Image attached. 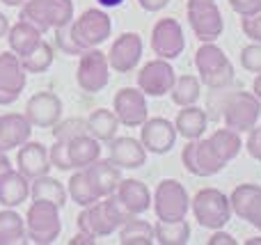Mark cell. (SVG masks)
Wrapping results in <instances>:
<instances>
[{"instance_id": "6da1fadb", "label": "cell", "mask_w": 261, "mask_h": 245, "mask_svg": "<svg viewBox=\"0 0 261 245\" xmlns=\"http://www.w3.org/2000/svg\"><path fill=\"white\" fill-rule=\"evenodd\" d=\"M113 32L110 16L101 9H85L78 18L62 28H55V44L64 55H83L90 48H99Z\"/></svg>"}, {"instance_id": "7a4b0ae2", "label": "cell", "mask_w": 261, "mask_h": 245, "mask_svg": "<svg viewBox=\"0 0 261 245\" xmlns=\"http://www.w3.org/2000/svg\"><path fill=\"white\" fill-rule=\"evenodd\" d=\"M128 218L130 213L119 204L117 195H108L90 206H83V211L76 215V225L81 232H90L96 238H103L117 232Z\"/></svg>"}, {"instance_id": "3957f363", "label": "cell", "mask_w": 261, "mask_h": 245, "mask_svg": "<svg viewBox=\"0 0 261 245\" xmlns=\"http://www.w3.org/2000/svg\"><path fill=\"white\" fill-rule=\"evenodd\" d=\"M195 67H197L199 80L211 90H225L234 80V67L225 50L218 48L213 41H204L195 53Z\"/></svg>"}, {"instance_id": "277c9868", "label": "cell", "mask_w": 261, "mask_h": 245, "mask_svg": "<svg viewBox=\"0 0 261 245\" xmlns=\"http://www.w3.org/2000/svg\"><path fill=\"white\" fill-rule=\"evenodd\" d=\"M190 209L199 227L211 229V232L222 229L231 218L229 197L218 188H202L199 193H195V197L190 200Z\"/></svg>"}, {"instance_id": "5b68a950", "label": "cell", "mask_w": 261, "mask_h": 245, "mask_svg": "<svg viewBox=\"0 0 261 245\" xmlns=\"http://www.w3.org/2000/svg\"><path fill=\"white\" fill-rule=\"evenodd\" d=\"M18 18L32 23L41 32L55 30V28H62L67 23H71L73 3L71 0H25Z\"/></svg>"}, {"instance_id": "8992f818", "label": "cell", "mask_w": 261, "mask_h": 245, "mask_svg": "<svg viewBox=\"0 0 261 245\" xmlns=\"http://www.w3.org/2000/svg\"><path fill=\"white\" fill-rule=\"evenodd\" d=\"M25 232L28 241L37 245H50L62 232V223H60V206L53 202H41L32 200L30 209H28L25 218Z\"/></svg>"}, {"instance_id": "52a82bcc", "label": "cell", "mask_w": 261, "mask_h": 245, "mask_svg": "<svg viewBox=\"0 0 261 245\" xmlns=\"http://www.w3.org/2000/svg\"><path fill=\"white\" fill-rule=\"evenodd\" d=\"M151 206L156 220H165V223L184 220L190 211L188 190L176 179H163L156 186V195L151 197Z\"/></svg>"}, {"instance_id": "ba28073f", "label": "cell", "mask_w": 261, "mask_h": 245, "mask_svg": "<svg viewBox=\"0 0 261 245\" xmlns=\"http://www.w3.org/2000/svg\"><path fill=\"white\" fill-rule=\"evenodd\" d=\"M261 117V101L254 96V92H234L222 103V119L227 128L236 133H248L257 126Z\"/></svg>"}, {"instance_id": "9c48e42d", "label": "cell", "mask_w": 261, "mask_h": 245, "mask_svg": "<svg viewBox=\"0 0 261 245\" xmlns=\"http://www.w3.org/2000/svg\"><path fill=\"white\" fill-rule=\"evenodd\" d=\"M110 80V64L108 55L101 53L99 48H90L81 55V62L76 69V83L83 92L96 94L101 92Z\"/></svg>"}, {"instance_id": "30bf717a", "label": "cell", "mask_w": 261, "mask_h": 245, "mask_svg": "<svg viewBox=\"0 0 261 245\" xmlns=\"http://www.w3.org/2000/svg\"><path fill=\"white\" fill-rule=\"evenodd\" d=\"M186 14H188L190 30L199 41H216L225 30L222 14L216 3H193V0H188Z\"/></svg>"}, {"instance_id": "8fae6325", "label": "cell", "mask_w": 261, "mask_h": 245, "mask_svg": "<svg viewBox=\"0 0 261 245\" xmlns=\"http://www.w3.org/2000/svg\"><path fill=\"white\" fill-rule=\"evenodd\" d=\"M181 160H184V168L188 174H193V177H213V174H218L225 165L220 163V158L216 156V151H213L211 142L202 140V138H197V140H188V145L184 147V151H181Z\"/></svg>"}, {"instance_id": "7c38bea8", "label": "cell", "mask_w": 261, "mask_h": 245, "mask_svg": "<svg viewBox=\"0 0 261 245\" xmlns=\"http://www.w3.org/2000/svg\"><path fill=\"white\" fill-rule=\"evenodd\" d=\"M186 48L184 30L179 21L172 16L156 21L151 30V50L163 60H176Z\"/></svg>"}, {"instance_id": "4fadbf2b", "label": "cell", "mask_w": 261, "mask_h": 245, "mask_svg": "<svg viewBox=\"0 0 261 245\" xmlns=\"http://www.w3.org/2000/svg\"><path fill=\"white\" fill-rule=\"evenodd\" d=\"M174 80H176V76H174V69H172L170 60H163V58L151 60V62H147L138 71V87L144 94L156 96V99L165 96L172 90Z\"/></svg>"}, {"instance_id": "5bb4252c", "label": "cell", "mask_w": 261, "mask_h": 245, "mask_svg": "<svg viewBox=\"0 0 261 245\" xmlns=\"http://www.w3.org/2000/svg\"><path fill=\"white\" fill-rule=\"evenodd\" d=\"M113 113L117 115L119 124H124V126L128 128L142 126L149 115L144 92L140 87H124V90H119L113 99Z\"/></svg>"}, {"instance_id": "9a60e30c", "label": "cell", "mask_w": 261, "mask_h": 245, "mask_svg": "<svg viewBox=\"0 0 261 245\" xmlns=\"http://www.w3.org/2000/svg\"><path fill=\"white\" fill-rule=\"evenodd\" d=\"M25 90V69L16 53H0V105H9Z\"/></svg>"}, {"instance_id": "2e32d148", "label": "cell", "mask_w": 261, "mask_h": 245, "mask_svg": "<svg viewBox=\"0 0 261 245\" xmlns=\"http://www.w3.org/2000/svg\"><path fill=\"white\" fill-rule=\"evenodd\" d=\"M28 122L32 126H39V128H50L60 122L62 117V101H60L58 94L53 92H37L28 99L25 105V113Z\"/></svg>"}, {"instance_id": "e0dca14e", "label": "cell", "mask_w": 261, "mask_h": 245, "mask_svg": "<svg viewBox=\"0 0 261 245\" xmlns=\"http://www.w3.org/2000/svg\"><path fill=\"white\" fill-rule=\"evenodd\" d=\"M231 213H236L241 220L250 223L261 232V186L257 183H241L229 195Z\"/></svg>"}, {"instance_id": "ac0fdd59", "label": "cell", "mask_w": 261, "mask_h": 245, "mask_svg": "<svg viewBox=\"0 0 261 245\" xmlns=\"http://www.w3.org/2000/svg\"><path fill=\"white\" fill-rule=\"evenodd\" d=\"M140 142L147 151L156 156H163L174 147L176 142V128L170 119L163 117H153V119H144L142 131H140Z\"/></svg>"}, {"instance_id": "d6986e66", "label": "cell", "mask_w": 261, "mask_h": 245, "mask_svg": "<svg viewBox=\"0 0 261 245\" xmlns=\"http://www.w3.org/2000/svg\"><path fill=\"white\" fill-rule=\"evenodd\" d=\"M140 58H142V39L135 32H124L113 41L108 53V64L110 69L119 73H128L138 67Z\"/></svg>"}, {"instance_id": "ffe728a7", "label": "cell", "mask_w": 261, "mask_h": 245, "mask_svg": "<svg viewBox=\"0 0 261 245\" xmlns=\"http://www.w3.org/2000/svg\"><path fill=\"white\" fill-rule=\"evenodd\" d=\"M16 165H18V172L23 174L25 179H37L41 174H48V170L53 168L50 165V154L41 142H23L18 147V156H16Z\"/></svg>"}, {"instance_id": "44dd1931", "label": "cell", "mask_w": 261, "mask_h": 245, "mask_svg": "<svg viewBox=\"0 0 261 245\" xmlns=\"http://www.w3.org/2000/svg\"><path fill=\"white\" fill-rule=\"evenodd\" d=\"M32 135V124L23 113L0 115V154H9L18 149Z\"/></svg>"}, {"instance_id": "7402d4cb", "label": "cell", "mask_w": 261, "mask_h": 245, "mask_svg": "<svg viewBox=\"0 0 261 245\" xmlns=\"http://www.w3.org/2000/svg\"><path fill=\"white\" fill-rule=\"evenodd\" d=\"M108 151H110V160L117 168L124 170H135L142 168L147 163V149L142 147V142H138L135 138H117L108 142Z\"/></svg>"}, {"instance_id": "603a6c76", "label": "cell", "mask_w": 261, "mask_h": 245, "mask_svg": "<svg viewBox=\"0 0 261 245\" xmlns=\"http://www.w3.org/2000/svg\"><path fill=\"white\" fill-rule=\"evenodd\" d=\"M87 177H90L92 186H94L96 195L99 197H108L117 193V186L122 181V168L113 163V160H103V158H96L92 165L85 168Z\"/></svg>"}, {"instance_id": "cb8c5ba5", "label": "cell", "mask_w": 261, "mask_h": 245, "mask_svg": "<svg viewBox=\"0 0 261 245\" xmlns=\"http://www.w3.org/2000/svg\"><path fill=\"white\" fill-rule=\"evenodd\" d=\"M117 200L130 215H140L151 209V193L147 183L138 179H122L117 186Z\"/></svg>"}, {"instance_id": "d4e9b609", "label": "cell", "mask_w": 261, "mask_h": 245, "mask_svg": "<svg viewBox=\"0 0 261 245\" xmlns=\"http://www.w3.org/2000/svg\"><path fill=\"white\" fill-rule=\"evenodd\" d=\"M67 154L71 160V168L83 170L94 163L96 158H101V142L90 133H83V135L67 140Z\"/></svg>"}, {"instance_id": "484cf974", "label": "cell", "mask_w": 261, "mask_h": 245, "mask_svg": "<svg viewBox=\"0 0 261 245\" xmlns=\"http://www.w3.org/2000/svg\"><path fill=\"white\" fill-rule=\"evenodd\" d=\"M30 179H25L18 170H7L0 174V204L5 209H14V206L23 204L30 193Z\"/></svg>"}, {"instance_id": "4316f807", "label": "cell", "mask_w": 261, "mask_h": 245, "mask_svg": "<svg viewBox=\"0 0 261 245\" xmlns=\"http://www.w3.org/2000/svg\"><path fill=\"white\" fill-rule=\"evenodd\" d=\"M5 37H7V41H9V50H12V53H16L18 58L28 55L30 50H35L37 46L44 41L41 30H39V28H35L32 23H28V21L14 23V25L7 30V35H5Z\"/></svg>"}, {"instance_id": "83f0119b", "label": "cell", "mask_w": 261, "mask_h": 245, "mask_svg": "<svg viewBox=\"0 0 261 245\" xmlns=\"http://www.w3.org/2000/svg\"><path fill=\"white\" fill-rule=\"evenodd\" d=\"M206 124H208L206 113L193 103V105H184V110H179L174 128H176V135H184L186 140H197V138L204 135Z\"/></svg>"}, {"instance_id": "f1b7e54d", "label": "cell", "mask_w": 261, "mask_h": 245, "mask_svg": "<svg viewBox=\"0 0 261 245\" xmlns=\"http://www.w3.org/2000/svg\"><path fill=\"white\" fill-rule=\"evenodd\" d=\"M30 186V195L32 200H41V202H53L55 206L64 209L69 200L67 188L62 186V181H58L55 177H48V174H41V177L32 179Z\"/></svg>"}, {"instance_id": "f546056e", "label": "cell", "mask_w": 261, "mask_h": 245, "mask_svg": "<svg viewBox=\"0 0 261 245\" xmlns=\"http://www.w3.org/2000/svg\"><path fill=\"white\" fill-rule=\"evenodd\" d=\"M216 156L220 158L222 165H227L229 160H234L239 156V151L243 149V140H241V133L231 131V128H218L216 133H211L208 138Z\"/></svg>"}, {"instance_id": "4dcf8cb0", "label": "cell", "mask_w": 261, "mask_h": 245, "mask_svg": "<svg viewBox=\"0 0 261 245\" xmlns=\"http://www.w3.org/2000/svg\"><path fill=\"white\" fill-rule=\"evenodd\" d=\"M87 122V133L94 135L99 142H110L115 135H117V128H119V119L113 110H106L99 108L85 119Z\"/></svg>"}, {"instance_id": "1f68e13d", "label": "cell", "mask_w": 261, "mask_h": 245, "mask_svg": "<svg viewBox=\"0 0 261 245\" xmlns=\"http://www.w3.org/2000/svg\"><path fill=\"white\" fill-rule=\"evenodd\" d=\"M28 243L25 220L12 209L0 211V245H21Z\"/></svg>"}, {"instance_id": "d6a6232c", "label": "cell", "mask_w": 261, "mask_h": 245, "mask_svg": "<svg viewBox=\"0 0 261 245\" xmlns=\"http://www.w3.org/2000/svg\"><path fill=\"white\" fill-rule=\"evenodd\" d=\"M153 241L161 245H186L190 241V225L186 223V218L174 223L158 220L153 227Z\"/></svg>"}, {"instance_id": "836d02e7", "label": "cell", "mask_w": 261, "mask_h": 245, "mask_svg": "<svg viewBox=\"0 0 261 245\" xmlns=\"http://www.w3.org/2000/svg\"><path fill=\"white\" fill-rule=\"evenodd\" d=\"M119 243L122 245H151L153 241V227L144 220H138L130 215L126 223L119 227Z\"/></svg>"}, {"instance_id": "e575fe53", "label": "cell", "mask_w": 261, "mask_h": 245, "mask_svg": "<svg viewBox=\"0 0 261 245\" xmlns=\"http://www.w3.org/2000/svg\"><path fill=\"white\" fill-rule=\"evenodd\" d=\"M67 193H69V197H71V200L76 202L78 206H81V209H83V206H90V204H94L96 200H101V197L96 195L94 186H92L90 177H87L85 168H83V170H78V172L73 174L71 179H69Z\"/></svg>"}, {"instance_id": "d590c367", "label": "cell", "mask_w": 261, "mask_h": 245, "mask_svg": "<svg viewBox=\"0 0 261 245\" xmlns=\"http://www.w3.org/2000/svg\"><path fill=\"white\" fill-rule=\"evenodd\" d=\"M199 90H202V80L195 76H179L174 80L170 90V96H172V103L176 105H193L195 101L199 99Z\"/></svg>"}, {"instance_id": "8d00e7d4", "label": "cell", "mask_w": 261, "mask_h": 245, "mask_svg": "<svg viewBox=\"0 0 261 245\" xmlns=\"http://www.w3.org/2000/svg\"><path fill=\"white\" fill-rule=\"evenodd\" d=\"M53 46L48 41H41L35 50H30L28 55H23L18 60H21V67L25 69V73H44L53 64Z\"/></svg>"}, {"instance_id": "74e56055", "label": "cell", "mask_w": 261, "mask_h": 245, "mask_svg": "<svg viewBox=\"0 0 261 245\" xmlns=\"http://www.w3.org/2000/svg\"><path fill=\"white\" fill-rule=\"evenodd\" d=\"M83 133H87V122L85 119H78V117L64 119V122H58L53 126L55 140H71V138L83 135Z\"/></svg>"}, {"instance_id": "f35d334b", "label": "cell", "mask_w": 261, "mask_h": 245, "mask_svg": "<svg viewBox=\"0 0 261 245\" xmlns=\"http://www.w3.org/2000/svg\"><path fill=\"white\" fill-rule=\"evenodd\" d=\"M241 64H243L245 71L250 73H261V44L254 41V44L245 46L241 50Z\"/></svg>"}, {"instance_id": "ab89813d", "label": "cell", "mask_w": 261, "mask_h": 245, "mask_svg": "<svg viewBox=\"0 0 261 245\" xmlns=\"http://www.w3.org/2000/svg\"><path fill=\"white\" fill-rule=\"evenodd\" d=\"M50 165L58 170H62V172H67V170H73L71 168V160H69V154H67V140H55V145L50 147Z\"/></svg>"}, {"instance_id": "60d3db41", "label": "cell", "mask_w": 261, "mask_h": 245, "mask_svg": "<svg viewBox=\"0 0 261 245\" xmlns=\"http://www.w3.org/2000/svg\"><path fill=\"white\" fill-rule=\"evenodd\" d=\"M241 30H243L252 41H259L261 44V12L241 18Z\"/></svg>"}, {"instance_id": "b9f144b4", "label": "cell", "mask_w": 261, "mask_h": 245, "mask_svg": "<svg viewBox=\"0 0 261 245\" xmlns=\"http://www.w3.org/2000/svg\"><path fill=\"white\" fill-rule=\"evenodd\" d=\"M229 7L239 16H252V14L261 12V0H229Z\"/></svg>"}, {"instance_id": "7bdbcfd3", "label": "cell", "mask_w": 261, "mask_h": 245, "mask_svg": "<svg viewBox=\"0 0 261 245\" xmlns=\"http://www.w3.org/2000/svg\"><path fill=\"white\" fill-rule=\"evenodd\" d=\"M245 149L252 156L254 160H261V126H254L248 131V142H245Z\"/></svg>"}, {"instance_id": "ee69618b", "label": "cell", "mask_w": 261, "mask_h": 245, "mask_svg": "<svg viewBox=\"0 0 261 245\" xmlns=\"http://www.w3.org/2000/svg\"><path fill=\"white\" fill-rule=\"evenodd\" d=\"M208 245H236V238L231 234H225L222 229H216V234L208 238Z\"/></svg>"}, {"instance_id": "f6af8a7d", "label": "cell", "mask_w": 261, "mask_h": 245, "mask_svg": "<svg viewBox=\"0 0 261 245\" xmlns=\"http://www.w3.org/2000/svg\"><path fill=\"white\" fill-rule=\"evenodd\" d=\"M94 243H96V236H94V234L81 232V229H78V234L71 238V241H69V245H94Z\"/></svg>"}, {"instance_id": "bcb514c9", "label": "cell", "mask_w": 261, "mask_h": 245, "mask_svg": "<svg viewBox=\"0 0 261 245\" xmlns=\"http://www.w3.org/2000/svg\"><path fill=\"white\" fill-rule=\"evenodd\" d=\"M138 3L144 12H161L163 7H167L170 0H138Z\"/></svg>"}, {"instance_id": "7dc6e473", "label": "cell", "mask_w": 261, "mask_h": 245, "mask_svg": "<svg viewBox=\"0 0 261 245\" xmlns=\"http://www.w3.org/2000/svg\"><path fill=\"white\" fill-rule=\"evenodd\" d=\"M7 30H9V21H7V16L0 12V39L7 35Z\"/></svg>"}, {"instance_id": "c3c4849f", "label": "cell", "mask_w": 261, "mask_h": 245, "mask_svg": "<svg viewBox=\"0 0 261 245\" xmlns=\"http://www.w3.org/2000/svg\"><path fill=\"white\" fill-rule=\"evenodd\" d=\"M7 170H12V165H9V160H7V156L5 154H0V174H5Z\"/></svg>"}, {"instance_id": "681fc988", "label": "cell", "mask_w": 261, "mask_h": 245, "mask_svg": "<svg viewBox=\"0 0 261 245\" xmlns=\"http://www.w3.org/2000/svg\"><path fill=\"white\" fill-rule=\"evenodd\" d=\"M96 3H99L101 7H119L124 0H96Z\"/></svg>"}, {"instance_id": "f907efd6", "label": "cell", "mask_w": 261, "mask_h": 245, "mask_svg": "<svg viewBox=\"0 0 261 245\" xmlns=\"http://www.w3.org/2000/svg\"><path fill=\"white\" fill-rule=\"evenodd\" d=\"M252 92H254V96L261 101V73L257 78H254V85H252Z\"/></svg>"}, {"instance_id": "816d5d0a", "label": "cell", "mask_w": 261, "mask_h": 245, "mask_svg": "<svg viewBox=\"0 0 261 245\" xmlns=\"http://www.w3.org/2000/svg\"><path fill=\"white\" fill-rule=\"evenodd\" d=\"M3 5H7V7H18V5H23L25 0H0Z\"/></svg>"}, {"instance_id": "f5cc1de1", "label": "cell", "mask_w": 261, "mask_h": 245, "mask_svg": "<svg viewBox=\"0 0 261 245\" xmlns=\"http://www.w3.org/2000/svg\"><path fill=\"white\" fill-rule=\"evenodd\" d=\"M245 245H261V236H257V238H248V241H245Z\"/></svg>"}, {"instance_id": "db71d44e", "label": "cell", "mask_w": 261, "mask_h": 245, "mask_svg": "<svg viewBox=\"0 0 261 245\" xmlns=\"http://www.w3.org/2000/svg\"><path fill=\"white\" fill-rule=\"evenodd\" d=\"M193 3H216V0H193Z\"/></svg>"}]
</instances>
